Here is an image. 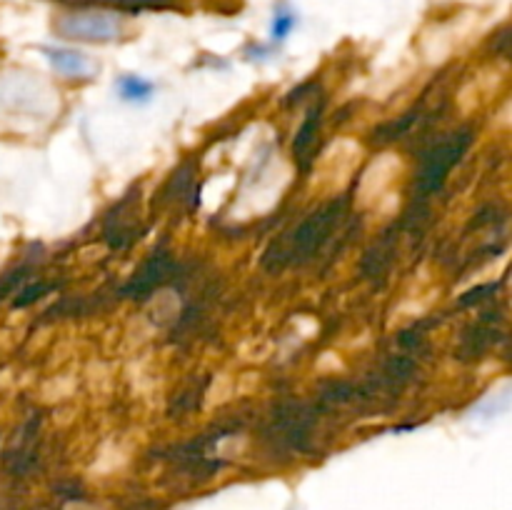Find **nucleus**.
<instances>
[{"label": "nucleus", "mask_w": 512, "mask_h": 510, "mask_svg": "<svg viewBox=\"0 0 512 510\" xmlns=\"http://www.w3.org/2000/svg\"><path fill=\"white\" fill-rule=\"evenodd\" d=\"M345 198L330 200V203L320 205L318 210L308 215L305 220H300L293 230H285L280 238H275L268 245L263 255V265L268 270H283L290 265H303L310 258L323 250V245L328 243L330 235L335 233V228L340 225L345 215Z\"/></svg>", "instance_id": "obj_1"}, {"label": "nucleus", "mask_w": 512, "mask_h": 510, "mask_svg": "<svg viewBox=\"0 0 512 510\" xmlns=\"http://www.w3.org/2000/svg\"><path fill=\"white\" fill-rule=\"evenodd\" d=\"M470 143H473V130H458V133H450L448 138L438 140L428 153L420 160L418 178H415V193L418 198H428L435 195L448 180L450 170L463 160V155L468 153Z\"/></svg>", "instance_id": "obj_2"}, {"label": "nucleus", "mask_w": 512, "mask_h": 510, "mask_svg": "<svg viewBox=\"0 0 512 510\" xmlns=\"http://www.w3.org/2000/svg\"><path fill=\"white\" fill-rule=\"evenodd\" d=\"M55 33L75 43H113L123 35V20L110 10H68L55 18Z\"/></svg>", "instance_id": "obj_3"}, {"label": "nucleus", "mask_w": 512, "mask_h": 510, "mask_svg": "<svg viewBox=\"0 0 512 510\" xmlns=\"http://www.w3.org/2000/svg\"><path fill=\"white\" fill-rule=\"evenodd\" d=\"M173 270H175L173 255H170L168 250H155V253L150 255V258L145 260L138 270H135L133 278H130L128 283L120 288V295H123V298H133V300L148 298L150 293H155V290H158L160 285L170 278V273H173Z\"/></svg>", "instance_id": "obj_4"}, {"label": "nucleus", "mask_w": 512, "mask_h": 510, "mask_svg": "<svg viewBox=\"0 0 512 510\" xmlns=\"http://www.w3.org/2000/svg\"><path fill=\"white\" fill-rule=\"evenodd\" d=\"M133 200H135L133 195H128L123 203H118V208L110 210L108 220H105L103 235H105V240H108L110 248H115V250L128 248V245L138 238L140 215H138V210L133 208Z\"/></svg>", "instance_id": "obj_5"}, {"label": "nucleus", "mask_w": 512, "mask_h": 510, "mask_svg": "<svg viewBox=\"0 0 512 510\" xmlns=\"http://www.w3.org/2000/svg\"><path fill=\"white\" fill-rule=\"evenodd\" d=\"M320 123H323V105L318 103L315 108L308 110L305 123L300 125L298 135H295L293 140V153H295V160L300 163V168H308V160L310 155H313L315 140H318V133H320Z\"/></svg>", "instance_id": "obj_6"}, {"label": "nucleus", "mask_w": 512, "mask_h": 510, "mask_svg": "<svg viewBox=\"0 0 512 510\" xmlns=\"http://www.w3.org/2000/svg\"><path fill=\"white\" fill-rule=\"evenodd\" d=\"M43 53L45 58H48V63L53 65L58 73L68 75V78H85V75H90V70H93V63H90L80 50L43 48Z\"/></svg>", "instance_id": "obj_7"}, {"label": "nucleus", "mask_w": 512, "mask_h": 510, "mask_svg": "<svg viewBox=\"0 0 512 510\" xmlns=\"http://www.w3.org/2000/svg\"><path fill=\"white\" fill-rule=\"evenodd\" d=\"M118 88L120 95L125 100H130V103H148L155 93V85L150 80L140 78V75H123L118 80Z\"/></svg>", "instance_id": "obj_8"}, {"label": "nucleus", "mask_w": 512, "mask_h": 510, "mask_svg": "<svg viewBox=\"0 0 512 510\" xmlns=\"http://www.w3.org/2000/svg\"><path fill=\"white\" fill-rule=\"evenodd\" d=\"M78 5H108V8H123V10H160L170 8L173 0H70Z\"/></svg>", "instance_id": "obj_9"}, {"label": "nucleus", "mask_w": 512, "mask_h": 510, "mask_svg": "<svg viewBox=\"0 0 512 510\" xmlns=\"http://www.w3.org/2000/svg\"><path fill=\"white\" fill-rule=\"evenodd\" d=\"M295 25H298V18H295L293 10L280 5L273 15V23H270V38H273L275 43H283V40L293 33Z\"/></svg>", "instance_id": "obj_10"}, {"label": "nucleus", "mask_w": 512, "mask_h": 510, "mask_svg": "<svg viewBox=\"0 0 512 510\" xmlns=\"http://www.w3.org/2000/svg\"><path fill=\"white\" fill-rule=\"evenodd\" d=\"M415 120H418V113H408V115H403L400 120H395V123L383 125V128L375 133V140H380V143H388V140L403 138V135L413 128Z\"/></svg>", "instance_id": "obj_11"}, {"label": "nucleus", "mask_w": 512, "mask_h": 510, "mask_svg": "<svg viewBox=\"0 0 512 510\" xmlns=\"http://www.w3.org/2000/svg\"><path fill=\"white\" fill-rule=\"evenodd\" d=\"M48 290H53V285L50 283H33V285H28V288L18 290V298L13 300V308H25V305L35 303V300L43 298Z\"/></svg>", "instance_id": "obj_12"}, {"label": "nucleus", "mask_w": 512, "mask_h": 510, "mask_svg": "<svg viewBox=\"0 0 512 510\" xmlns=\"http://www.w3.org/2000/svg\"><path fill=\"white\" fill-rule=\"evenodd\" d=\"M25 278V270H13V273H8L5 278H0V300L8 298V295H13V290L18 288L20 280Z\"/></svg>", "instance_id": "obj_13"}, {"label": "nucleus", "mask_w": 512, "mask_h": 510, "mask_svg": "<svg viewBox=\"0 0 512 510\" xmlns=\"http://www.w3.org/2000/svg\"><path fill=\"white\" fill-rule=\"evenodd\" d=\"M498 290V285L490 283V285H483V288H475V290H468V293L460 298V305H470V303H480L483 298H488L485 293H495Z\"/></svg>", "instance_id": "obj_14"}]
</instances>
